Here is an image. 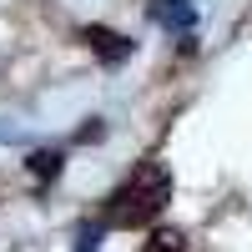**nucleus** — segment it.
<instances>
[{"label": "nucleus", "mask_w": 252, "mask_h": 252, "mask_svg": "<svg viewBox=\"0 0 252 252\" xmlns=\"http://www.w3.org/2000/svg\"><path fill=\"white\" fill-rule=\"evenodd\" d=\"M81 40H86L106 66H121V61L131 56V40H126L121 31H106V26H86V31H81Z\"/></svg>", "instance_id": "3"}, {"label": "nucleus", "mask_w": 252, "mask_h": 252, "mask_svg": "<svg viewBox=\"0 0 252 252\" xmlns=\"http://www.w3.org/2000/svg\"><path fill=\"white\" fill-rule=\"evenodd\" d=\"M146 10H152V20L161 31H172V35H192L197 31V5L192 0H152Z\"/></svg>", "instance_id": "2"}, {"label": "nucleus", "mask_w": 252, "mask_h": 252, "mask_svg": "<svg viewBox=\"0 0 252 252\" xmlns=\"http://www.w3.org/2000/svg\"><path fill=\"white\" fill-rule=\"evenodd\" d=\"M141 252H187V237L172 232V227H161V232H152V237L141 242Z\"/></svg>", "instance_id": "5"}, {"label": "nucleus", "mask_w": 252, "mask_h": 252, "mask_svg": "<svg viewBox=\"0 0 252 252\" xmlns=\"http://www.w3.org/2000/svg\"><path fill=\"white\" fill-rule=\"evenodd\" d=\"M166 202H172V172H166L161 161H141L136 172L106 197L101 227H126V232L152 227V222L166 212Z\"/></svg>", "instance_id": "1"}, {"label": "nucleus", "mask_w": 252, "mask_h": 252, "mask_svg": "<svg viewBox=\"0 0 252 252\" xmlns=\"http://www.w3.org/2000/svg\"><path fill=\"white\" fill-rule=\"evenodd\" d=\"M101 232H106V227H101V222H81V232H76V252H96Z\"/></svg>", "instance_id": "6"}, {"label": "nucleus", "mask_w": 252, "mask_h": 252, "mask_svg": "<svg viewBox=\"0 0 252 252\" xmlns=\"http://www.w3.org/2000/svg\"><path fill=\"white\" fill-rule=\"evenodd\" d=\"M96 136H106V126L91 121V126H81V141H96Z\"/></svg>", "instance_id": "7"}, {"label": "nucleus", "mask_w": 252, "mask_h": 252, "mask_svg": "<svg viewBox=\"0 0 252 252\" xmlns=\"http://www.w3.org/2000/svg\"><path fill=\"white\" fill-rule=\"evenodd\" d=\"M61 166H66L61 152H35V157H31V177H35V182H51V177H61Z\"/></svg>", "instance_id": "4"}]
</instances>
